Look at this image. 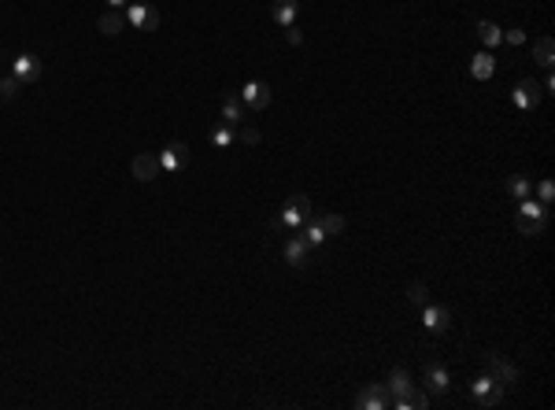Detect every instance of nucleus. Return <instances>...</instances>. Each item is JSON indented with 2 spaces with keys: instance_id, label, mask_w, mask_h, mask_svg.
Wrapping results in <instances>:
<instances>
[{
  "instance_id": "f03ea898",
  "label": "nucleus",
  "mask_w": 555,
  "mask_h": 410,
  "mask_svg": "<svg viewBox=\"0 0 555 410\" xmlns=\"http://www.w3.org/2000/svg\"><path fill=\"white\" fill-rule=\"evenodd\" d=\"M485 373L493 377V381H496L503 392H508L511 385H518V370H515L503 355H496V351H488V355H485Z\"/></svg>"
},
{
  "instance_id": "9b49d317",
  "label": "nucleus",
  "mask_w": 555,
  "mask_h": 410,
  "mask_svg": "<svg viewBox=\"0 0 555 410\" xmlns=\"http://www.w3.org/2000/svg\"><path fill=\"white\" fill-rule=\"evenodd\" d=\"M422 325H426L430 333H445L452 325V315L445 307H422Z\"/></svg>"
},
{
  "instance_id": "6e6552de",
  "label": "nucleus",
  "mask_w": 555,
  "mask_h": 410,
  "mask_svg": "<svg viewBox=\"0 0 555 410\" xmlns=\"http://www.w3.org/2000/svg\"><path fill=\"white\" fill-rule=\"evenodd\" d=\"M11 74L19 78L23 86H30V81L41 78V59H38V56H15V59H11Z\"/></svg>"
},
{
  "instance_id": "c756f323",
  "label": "nucleus",
  "mask_w": 555,
  "mask_h": 410,
  "mask_svg": "<svg viewBox=\"0 0 555 410\" xmlns=\"http://www.w3.org/2000/svg\"><path fill=\"white\" fill-rule=\"evenodd\" d=\"M237 141L241 144H259V141H263V134H259L256 126H237Z\"/></svg>"
},
{
  "instance_id": "1a4fd4ad",
  "label": "nucleus",
  "mask_w": 555,
  "mask_h": 410,
  "mask_svg": "<svg viewBox=\"0 0 555 410\" xmlns=\"http://www.w3.org/2000/svg\"><path fill=\"white\" fill-rule=\"evenodd\" d=\"M241 100L248 104L252 111H263L270 104V86H263V81H248V86L241 89Z\"/></svg>"
},
{
  "instance_id": "412c9836",
  "label": "nucleus",
  "mask_w": 555,
  "mask_h": 410,
  "mask_svg": "<svg viewBox=\"0 0 555 410\" xmlns=\"http://www.w3.org/2000/svg\"><path fill=\"white\" fill-rule=\"evenodd\" d=\"M474 34H478L485 45H500V41H503V30H500L496 23H488V19H481V23L474 26Z\"/></svg>"
},
{
  "instance_id": "5701e85b",
  "label": "nucleus",
  "mask_w": 555,
  "mask_h": 410,
  "mask_svg": "<svg viewBox=\"0 0 555 410\" xmlns=\"http://www.w3.org/2000/svg\"><path fill=\"white\" fill-rule=\"evenodd\" d=\"M518 215H526V218H548V204H533L522 196L518 200Z\"/></svg>"
},
{
  "instance_id": "20e7f679",
  "label": "nucleus",
  "mask_w": 555,
  "mask_h": 410,
  "mask_svg": "<svg viewBox=\"0 0 555 410\" xmlns=\"http://www.w3.org/2000/svg\"><path fill=\"white\" fill-rule=\"evenodd\" d=\"M389 403H393V396H389L385 385H367V388L355 396V406H359V410H385Z\"/></svg>"
},
{
  "instance_id": "9d476101",
  "label": "nucleus",
  "mask_w": 555,
  "mask_h": 410,
  "mask_svg": "<svg viewBox=\"0 0 555 410\" xmlns=\"http://www.w3.org/2000/svg\"><path fill=\"white\" fill-rule=\"evenodd\" d=\"M130 170H134V177H137V182H152V177H156L163 167H159V156L141 152V156H134V163H130Z\"/></svg>"
},
{
  "instance_id": "c85d7f7f",
  "label": "nucleus",
  "mask_w": 555,
  "mask_h": 410,
  "mask_svg": "<svg viewBox=\"0 0 555 410\" xmlns=\"http://www.w3.org/2000/svg\"><path fill=\"white\" fill-rule=\"evenodd\" d=\"M300 237H304L307 244H311V248H319V244L326 240V233H322V226H319V222H311V218H307V229H304Z\"/></svg>"
},
{
  "instance_id": "aec40b11",
  "label": "nucleus",
  "mask_w": 555,
  "mask_h": 410,
  "mask_svg": "<svg viewBox=\"0 0 555 410\" xmlns=\"http://www.w3.org/2000/svg\"><path fill=\"white\" fill-rule=\"evenodd\" d=\"M493 71H496V63H493V56H488V52H478L474 59H470V74H474L478 81H488V78H493Z\"/></svg>"
},
{
  "instance_id": "7c9ffc66",
  "label": "nucleus",
  "mask_w": 555,
  "mask_h": 410,
  "mask_svg": "<svg viewBox=\"0 0 555 410\" xmlns=\"http://www.w3.org/2000/svg\"><path fill=\"white\" fill-rule=\"evenodd\" d=\"M537 192H541V204H551L555 200V185L551 182H541V185H537Z\"/></svg>"
},
{
  "instance_id": "393cba45",
  "label": "nucleus",
  "mask_w": 555,
  "mask_h": 410,
  "mask_svg": "<svg viewBox=\"0 0 555 410\" xmlns=\"http://www.w3.org/2000/svg\"><path fill=\"white\" fill-rule=\"evenodd\" d=\"M19 89H23V81L15 78V74H4V78H0V100H15V96H19Z\"/></svg>"
},
{
  "instance_id": "423d86ee",
  "label": "nucleus",
  "mask_w": 555,
  "mask_h": 410,
  "mask_svg": "<svg viewBox=\"0 0 555 410\" xmlns=\"http://www.w3.org/2000/svg\"><path fill=\"white\" fill-rule=\"evenodd\" d=\"M126 23H134L137 30H159V11L152 8V4H130L126 8Z\"/></svg>"
},
{
  "instance_id": "f3484780",
  "label": "nucleus",
  "mask_w": 555,
  "mask_h": 410,
  "mask_svg": "<svg viewBox=\"0 0 555 410\" xmlns=\"http://www.w3.org/2000/svg\"><path fill=\"white\" fill-rule=\"evenodd\" d=\"M426 388L433 392V396H445V392H448V370L437 366V363H430V366H426Z\"/></svg>"
},
{
  "instance_id": "2eb2a0df",
  "label": "nucleus",
  "mask_w": 555,
  "mask_h": 410,
  "mask_svg": "<svg viewBox=\"0 0 555 410\" xmlns=\"http://www.w3.org/2000/svg\"><path fill=\"white\" fill-rule=\"evenodd\" d=\"M285 259L292 262V266H307V259H311V244H307L304 237H292L285 244Z\"/></svg>"
},
{
  "instance_id": "cd10ccee",
  "label": "nucleus",
  "mask_w": 555,
  "mask_h": 410,
  "mask_svg": "<svg viewBox=\"0 0 555 410\" xmlns=\"http://www.w3.org/2000/svg\"><path fill=\"white\" fill-rule=\"evenodd\" d=\"M503 189L522 200V196H530V177L526 174H515V177H508V185H503Z\"/></svg>"
},
{
  "instance_id": "4be33fe9",
  "label": "nucleus",
  "mask_w": 555,
  "mask_h": 410,
  "mask_svg": "<svg viewBox=\"0 0 555 410\" xmlns=\"http://www.w3.org/2000/svg\"><path fill=\"white\" fill-rule=\"evenodd\" d=\"M515 226L522 237H541L544 233V218H526V215H515Z\"/></svg>"
},
{
  "instance_id": "72a5a7b5",
  "label": "nucleus",
  "mask_w": 555,
  "mask_h": 410,
  "mask_svg": "<svg viewBox=\"0 0 555 410\" xmlns=\"http://www.w3.org/2000/svg\"><path fill=\"white\" fill-rule=\"evenodd\" d=\"M541 93H555V78H551V74L544 78V86H541Z\"/></svg>"
},
{
  "instance_id": "bb28decb",
  "label": "nucleus",
  "mask_w": 555,
  "mask_h": 410,
  "mask_svg": "<svg viewBox=\"0 0 555 410\" xmlns=\"http://www.w3.org/2000/svg\"><path fill=\"white\" fill-rule=\"evenodd\" d=\"M234 141H237V129L234 126H219L215 134H211V144H215V148H230Z\"/></svg>"
},
{
  "instance_id": "473e14b6",
  "label": "nucleus",
  "mask_w": 555,
  "mask_h": 410,
  "mask_svg": "<svg viewBox=\"0 0 555 410\" xmlns=\"http://www.w3.org/2000/svg\"><path fill=\"white\" fill-rule=\"evenodd\" d=\"M503 37H508L511 45H522V41H526V34H522V30H508V34H503Z\"/></svg>"
},
{
  "instance_id": "0eeeda50",
  "label": "nucleus",
  "mask_w": 555,
  "mask_h": 410,
  "mask_svg": "<svg viewBox=\"0 0 555 410\" xmlns=\"http://www.w3.org/2000/svg\"><path fill=\"white\" fill-rule=\"evenodd\" d=\"M541 96H544V93H541V86H537L533 78H522L518 86H515V104H518L522 111H533L537 104H541Z\"/></svg>"
},
{
  "instance_id": "4468645a",
  "label": "nucleus",
  "mask_w": 555,
  "mask_h": 410,
  "mask_svg": "<svg viewBox=\"0 0 555 410\" xmlns=\"http://www.w3.org/2000/svg\"><path fill=\"white\" fill-rule=\"evenodd\" d=\"M297 11H300V0H274V8H270L278 26H292L297 23Z\"/></svg>"
},
{
  "instance_id": "f257e3e1",
  "label": "nucleus",
  "mask_w": 555,
  "mask_h": 410,
  "mask_svg": "<svg viewBox=\"0 0 555 410\" xmlns=\"http://www.w3.org/2000/svg\"><path fill=\"white\" fill-rule=\"evenodd\" d=\"M307 218H311V196L297 192V196H289V200H285L282 215H278V226L300 229V226H307Z\"/></svg>"
},
{
  "instance_id": "ddd939ff",
  "label": "nucleus",
  "mask_w": 555,
  "mask_h": 410,
  "mask_svg": "<svg viewBox=\"0 0 555 410\" xmlns=\"http://www.w3.org/2000/svg\"><path fill=\"white\" fill-rule=\"evenodd\" d=\"M385 388H389V396H393V399H400V396H407V392L415 388V381H411V373H407L404 366H396L393 373H389Z\"/></svg>"
},
{
  "instance_id": "f704fd0d",
  "label": "nucleus",
  "mask_w": 555,
  "mask_h": 410,
  "mask_svg": "<svg viewBox=\"0 0 555 410\" xmlns=\"http://www.w3.org/2000/svg\"><path fill=\"white\" fill-rule=\"evenodd\" d=\"M108 4H111V8H122V4H126V0H108Z\"/></svg>"
},
{
  "instance_id": "f8f14e48",
  "label": "nucleus",
  "mask_w": 555,
  "mask_h": 410,
  "mask_svg": "<svg viewBox=\"0 0 555 410\" xmlns=\"http://www.w3.org/2000/svg\"><path fill=\"white\" fill-rule=\"evenodd\" d=\"M122 26H126V15H122L119 8H111V11H104L101 19H96V30H101L104 37H119Z\"/></svg>"
},
{
  "instance_id": "b1692460",
  "label": "nucleus",
  "mask_w": 555,
  "mask_h": 410,
  "mask_svg": "<svg viewBox=\"0 0 555 410\" xmlns=\"http://www.w3.org/2000/svg\"><path fill=\"white\" fill-rule=\"evenodd\" d=\"M319 226H322V233H326V237H337V233H345L348 218H345V215H326Z\"/></svg>"
},
{
  "instance_id": "dca6fc26",
  "label": "nucleus",
  "mask_w": 555,
  "mask_h": 410,
  "mask_svg": "<svg viewBox=\"0 0 555 410\" xmlns=\"http://www.w3.org/2000/svg\"><path fill=\"white\" fill-rule=\"evenodd\" d=\"M219 122H222V126H234V129H237V126L244 122V104L237 100L234 93H230V96H226V100H222V119H219Z\"/></svg>"
},
{
  "instance_id": "a878e982",
  "label": "nucleus",
  "mask_w": 555,
  "mask_h": 410,
  "mask_svg": "<svg viewBox=\"0 0 555 410\" xmlns=\"http://www.w3.org/2000/svg\"><path fill=\"white\" fill-rule=\"evenodd\" d=\"M407 300H411V307L422 310V307H426V300H430V288L422 285V281H411V285H407Z\"/></svg>"
},
{
  "instance_id": "a211bd4d",
  "label": "nucleus",
  "mask_w": 555,
  "mask_h": 410,
  "mask_svg": "<svg viewBox=\"0 0 555 410\" xmlns=\"http://www.w3.org/2000/svg\"><path fill=\"white\" fill-rule=\"evenodd\" d=\"M389 406H396V410H426L430 406V396L422 388H411L407 396H400V399H393Z\"/></svg>"
},
{
  "instance_id": "2f4dec72",
  "label": "nucleus",
  "mask_w": 555,
  "mask_h": 410,
  "mask_svg": "<svg viewBox=\"0 0 555 410\" xmlns=\"http://www.w3.org/2000/svg\"><path fill=\"white\" fill-rule=\"evenodd\" d=\"M285 41H289V45H300V41H304V34L297 30V23H292V26H285Z\"/></svg>"
},
{
  "instance_id": "7ed1b4c3",
  "label": "nucleus",
  "mask_w": 555,
  "mask_h": 410,
  "mask_svg": "<svg viewBox=\"0 0 555 410\" xmlns=\"http://www.w3.org/2000/svg\"><path fill=\"white\" fill-rule=\"evenodd\" d=\"M470 396H474V403H478L481 410H493V406H500V399H503V388H500L488 373H481L478 381L470 385Z\"/></svg>"
},
{
  "instance_id": "6ab92c4d",
  "label": "nucleus",
  "mask_w": 555,
  "mask_h": 410,
  "mask_svg": "<svg viewBox=\"0 0 555 410\" xmlns=\"http://www.w3.org/2000/svg\"><path fill=\"white\" fill-rule=\"evenodd\" d=\"M533 59L541 63L544 71H551V63H555V41H551V37H537V45H533Z\"/></svg>"
},
{
  "instance_id": "39448f33",
  "label": "nucleus",
  "mask_w": 555,
  "mask_h": 410,
  "mask_svg": "<svg viewBox=\"0 0 555 410\" xmlns=\"http://www.w3.org/2000/svg\"><path fill=\"white\" fill-rule=\"evenodd\" d=\"M159 167L163 170H185L189 167V144L185 141H171L159 156Z\"/></svg>"
}]
</instances>
